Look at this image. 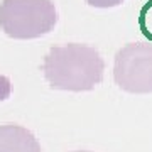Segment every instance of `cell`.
Returning <instances> with one entry per match:
<instances>
[{
  "instance_id": "6da1fadb",
  "label": "cell",
  "mask_w": 152,
  "mask_h": 152,
  "mask_svg": "<svg viewBox=\"0 0 152 152\" xmlns=\"http://www.w3.org/2000/svg\"><path fill=\"white\" fill-rule=\"evenodd\" d=\"M44 78L49 86L63 91H90L105 75V61L88 44L69 42L54 46L44 56Z\"/></svg>"
},
{
  "instance_id": "7a4b0ae2",
  "label": "cell",
  "mask_w": 152,
  "mask_h": 152,
  "mask_svg": "<svg viewBox=\"0 0 152 152\" xmlns=\"http://www.w3.org/2000/svg\"><path fill=\"white\" fill-rule=\"evenodd\" d=\"M58 24V10L51 0H2L0 29L12 39H37Z\"/></svg>"
},
{
  "instance_id": "3957f363",
  "label": "cell",
  "mask_w": 152,
  "mask_h": 152,
  "mask_svg": "<svg viewBox=\"0 0 152 152\" xmlns=\"http://www.w3.org/2000/svg\"><path fill=\"white\" fill-rule=\"evenodd\" d=\"M113 80L127 93H152V44L130 42L120 48L115 54Z\"/></svg>"
},
{
  "instance_id": "277c9868",
  "label": "cell",
  "mask_w": 152,
  "mask_h": 152,
  "mask_svg": "<svg viewBox=\"0 0 152 152\" xmlns=\"http://www.w3.org/2000/svg\"><path fill=\"white\" fill-rule=\"evenodd\" d=\"M0 152H41V144L20 125H0Z\"/></svg>"
},
{
  "instance_id": "5b68a950",
  "label": "cell",
  "mask_w": 152,
  "mask_h": 152,
  "mask_svg": "<svg viewBox=\"0 0 152 152\" xmlns=\"http://www.w3.org/2000/svg\"><path fill=\"white\" fill-rule=\"evenodd\" d=\"M139 29L142 36L152 42V0H147L139 12Z\"/></svg>"
},
{
  "instance_id": "8992f818",
  "label": "cell",
  "mask_w": 152,
  "mask_h": 152,
  "mask_svg": "<svg viewBox=\"0 0 152 152\" xmlns=\"http://www.w3.org/2000/svg\"><path fill=\"white\" fill-rule=\"evenodd\" d=\"M125 0H86L88 5L95 7V9H112V7L122 5Z\"/></svg>"
},
{
  "instance_id": "52a82bcc",
  "label": "cell",
  "mask_w": 152,
  "mask_h": 152,
  "mask_svg": "<svg viewBox=\"0 0 152 152\" xmlns=\"http://www.w3.org/2000/svg\"><path fill=\"white\" fill-rule=\"evenodd\" d=\"M12 93V83L7 76L0 75V102H4L7 98L10 96Z\"/></svg>"
},
{
  "instance_id": "ba28073f",
  "label": "cell",
  "mask_w": 152,
  "mask_h": 152,
  "mask_svg": "<svg viewBox=\"0 0 152 152\" xmlns=\"http://www.w3.org/2000/svg\"><path fill=\"white\" fill-rule=\"evenodd\" d=\"M73 152H91V151H73Z\"/></svg>"
}]
</instances>
